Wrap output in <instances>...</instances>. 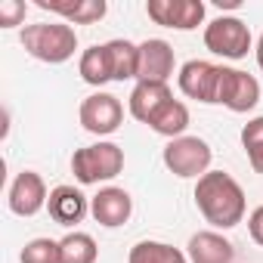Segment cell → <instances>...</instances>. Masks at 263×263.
<instances>
[{
	"label": "cell",
	"mask_w": 263,
	"mask_h": 263,
	"mask_svg": "<svg viewBox=\"0 0 263 263\" xmlns=\"http://www.w3.org/2000/svg\"><path fill=\"white\" fill-rule=\"evenodd\" d=\"M195 208L214 229H232L245 220L248 198L241 183L226 171H208L195 183Z\"/></svg>",
	"instance_id": "obj_1"
},
{
	"label": "cell",
	"mask_w": 263,
	"mask_h": 263,
	"mask_svg": "<svg viewBox=\"0 0 263 263\" xmlns=\"http://www.w3.org/2000/svg\"><path fill=\"white\" fill-rule=\"evenodd\" d=\"M22 47L28 56H34L37 62L47 65H62L74 56L78 50V31L68 22H37V25H25L19 34Z\"/></svg>",
	"instance_id": "obj_2"
},
{
	"label": "cell",
	"mask_w": 263,
	"mask_h": 263,
	"mask_svg": "<svg viewBox=\"0 0 263 263\" xmlns=\"http://www.w3.org/2000/svg\"><path fill=\"white\" fill-rule=\"evenodd\" d=\"M124 171V149L108 143V140H99L93 146H84L71 155V174L81 186H99V183H108L115 180L118 174Z\"/></svg>",
	"instance_id": "obj_3"
},
{
	"label": "cell",
	"mask_w": 263,
	"mask_h": 263,
	"mask_svg": "<svg viewBox=\"0 0 263 263\" xmlns=\"http://www.w3.org/2000/svg\"><path fill=\"white\" fill-rule=\"evenodd\" d=\"M161 161L164 167L180 177V180H201L208 171H211V161H214V149L208 140L201 137H180V140H171L161 152Z\"/></svg>",
	"instance_id": "obj_4"
},
{
	"label": "cell",
	"mask_w": 263,
	"mask_h": 263,
	"mask_svg": "<svg viewBox=\"0 0 263 263\" xmlns=\"http://www.w3.org/2000/svg\"><path fill=\"white\" fill-rule=\"evenodd\" d=\"M204 47L214 56L223 59H245L248 50L254 47L251 41V28L238 19V16H217L204 25Z\"/></svg>",
	"instance_id": "obj_5"
},
{
	"label": "cell",
	"mask_w": 263,
	"mask_h": 263,
	"mask_svg": "<svg viewBox=\"0 0 263 263\" xmlns=\"http://www.w3.org/2000/svg\"><path fill=\"white\" fill-rule=\"evenodd\" d=\"M78 121H81V127L87 130V134L108 137V134H115V130L121 127V121H124V105H121L118 96H111L105 90H96V93H90L81 102Z\"/></svg>",
	"instance_id": "obj_6"
},
{
	"label": "cell",
	"mask_w": 263,
	"mask_h": 263,
	"mask_svg": "<svg viewBox=\"0 0 263 263\" xmlns=\"http://www.w3.org/2000/svg\"><path fill=\"white\" fill-rule=\"evenodd\" d=\"M220 81H223V65H214L208 59H189L177 74V84H180L183 96H189L195 102H204V105H217Z\"/></svg>",
	"instance_id": "obj_7"
},
{
	"label": "cell",
	"mask_w": 263,
	"mask_h": 263,
	"mask_svg": "<svg viewBox=\"0 0 263 263\" xmlns=\"http://www.w3.org/2000/svg\"><path fill=\"white\" fill-rule=\"evenodd\" d=\"M146 13L155 25H164L174 31H195L204 22L208 7L201 0H149Z\"/></svg>",
	"instance_id": "obj_8"
},
{
	"label": "cell",
	"mask_w": 263,
	"mask_h": 263,
	"mask_svg": "<svg viewBox=\"0 0 263 263\" xmlns=\"http://www.w3.org/2000/svg\"><path fill=\"white\" fill-rule=\"evenodd\" d=\"M50 201V192H47V183L37 171H19L16 180L10 183V192H7V204L16 217H34L47 208Z\"/></svg>",
	"instance_id": "obj_9"
},
{
	"label": "cell",
	"mask_w": 263,
	"mask_h": 263,
	"mask_svg": "<svg viewBox=\"0 0 263 263\" xmlns=\"http://www.w3.org/2000/svg\"><path fill=\"white\" fill-rule=\"evenodd\" d=\"M257 102H260V84H257V78L248 74V71L223 65V81H220L217 105H226L229 111L245 115V111L257 108Z\"/></svg>",
	"instance_id": "obj_10"
},
{
	"label": "cell",
	"mask_w": 263,
	"mask_h": 263,
	"mask_svg": "<svg viewBox=\"0 0 263 263\" xmlns=\"http://www.w3.org/2000/svg\"><path fill=\"white\" fill-rule=\"evenodd\" d=\"M177 68L174 47L161 37H149L140 44V65H137V81H152V84H167Z\"/></svg>",
	"instance_id": "obj_11"
},
{
	"label": "cell",
	"mask_w": 263,
	"mask_h": 263,
	"mask_svg": "<svg viewBox=\"0 0 263 263\" xmlns=\"http://www.w3.org/2000/svg\"><path fill=\"white\" fill-rule=\"evenodd\" d=\"M90 214L99 226L105 229H118L130 220L134 214V198H130L127 189H118V186H105L99 189L93 198H90Z\"/></svg>",
	"instance_id": "obj_12"
},
{
	"label": "cell",
	"mask_w": 263,
	"mask_h": 263,
	"mask_svg": "<svg viewBox=\"0 0 263 263\" xmlns=\"http://www.w3.org/2000/svg\"><path fill=\"white\" fill-rule=\"evenodd\" d=\"M186 257L189 263H232L235 260V245L214 232V229H204V232H195L186 245Z\"/></svg>",
	"instance_id": "obj_13"
},
{
	"label": "cell",
	"mask_w": 263,
	"mask_h": 263,
	"mask_svg": "<svg viewBox=\"0 0 263 263\" xmlns=\"http://www.w3.org/2000/svg\"><path fill=\"white\" fill-rule=\"evenodd\" d=\"M174 99V93H171V87L167 84H152V81H137V87H134V93H130V99H127V105H130V115H134L137 121H143L146 127H149V121L167 105Z\"/></svg>",
	"instance_id": "obj_14"
},
{
	"label": "cell",
	"mask_w": 263,
	"mask_h": 263,
	"mask_svg": "<svg viewBox=\"0 0 263 263\" xmlns=\"http://www.w3.org/2000/svg\"><path fill=\"white\" fill-rule=\"evenodd\" d=\"M47 211H50V217H53L59 226H74V223H81V220L87 217L90 201H87V195H84L81 189H74V186H56V189H50Z\"/></svg>",
	"instance_id": "obj_15"
},
{
	"label": "cell",
	"mask_w": 263,
	"mask_h": 263,
	"mask_svg": "<svg viewBox=\"0 0 263 263\" xmlns=\"http://www.w3.org/2000/svg\"><path fill=\"white\" fill-rule=\"evenodd\" d=\"M37 7L62 16V22L68 25H93L108 13L105 0H37Z\"/></svg>",
	"instance_id": "obj_16"
},
{
	"label": "cell",
	"mask_w": 263,
	"mask_h": 263,
	"mask_svg": "<svg viewBox=\"0 0 263 263\" xmlns=\"http://www.w3.org/2000/svg\"><path fill=\"white\" fill-rule=\"evenodd\" d=\"M108 62H111V81H137V65H140V44H130L124 37H115L105 44Z\"/></svg>",
	"instance_id": "obj_17"
},
{
	"label": "cell",
	"mask_w": 263,
	"mask_h": 263,
	"mask_svg": "<svg viewBox=\"0 0 263 263\" xmlns=\"http://www.w3.org/2000/svg\"><path fill=\"white\" fill-rule=\"evenodd\" d=\"M186 127H189V105L180 102V99H171V102L149 121V130H155L158 137H167V140L186 137Z\"/></svg>",
	"instance_id": "obj_18"
},
{
	"label": "cell",
	"mask_w": 263,
	"mask_h": 263,
	"mask_svg": "<svg viewBox=\"0 0 263 263\" xmlns=\"http://www.w3.org/2000/svg\"><path fill=\"white\" fill-rule=\"evenodd\" d=\"M78 71H81V81L90 84V87H102L111 81V62H108V50L105 44H93L81 53L78 59Z\"/></svg>",
	"instance_id": "obj_19"
},
{
	"label": "cell",
	"mask_w": 263,
	"mask_h": 263,
	"mask_svg": "<svg viewBox=\"0 0 263 263\" xmlns=\"http://www.w3.org/2000/svg\"><path fill=\"white\" fill-rule=\"evenodd\" d=\"M127 263H189V257L180 248L167 245V241L143 238V241H137L134 248H130Z\"/></svg>",
	"instance_id": "obj_20"
},
{
	"label": "cell",
	"mask_w": 263,
	"mask_h": 263,
	"mask_svg": "<svg viewBox=\"0 0 263 263\" xmlns=\"http://www.w3.org/2000/svg\"><path fill=\"white\" fill-rule=\"evenodd\" d=\"M99 248L90 232H68L59 241V263H96Z\"/></svg>",
	"instance_id": "obj_21"
},
{
	"label": "cell",
	"mask_w": 263,
	"mask_h": 263,
	"mask_svg": "<svg viewBox=\"0 0 263 263\" xmlns=\"http://www.w3.org/2000/svg\"><path fill=\"white\" fill-rule=\"evenodd\" d=\"M241 146H245V155H248L254 174H263V115L251 118L241 127Z\"/></svg>",
	"instance_id": "obj_22"
},
{
	"label": "cell",
	"mask_w": 263,
	"mask_h": 263,
	"mask_svg": "<svg viewBox=\"0 0 263 263\" xmlns=\"http://www.w3.org/2000/svg\"><path fill=\"white\" fill-rule=\"evenodd\" d=\"M22 263H59V241L53 238H31L22 254H19Z\"/></svg>",
	"instance_id": "obj_23"
},
{
	"label": "cell",
	"mask_w": 263,
	"mask_h": 263,
	"mask_svg": "<svg viewBox=\"0 0 263 263\" xmlns=\"http://www.w3.org/2000/svg\"><path fill=\"white\" fill-rule=\"evenodd\" d=\"M28 7L22 0H0V28H16L25 22Z\"/></svg>",
	"instance_id": "obj_24"
},
{
	"label": "cell",
	"mask_w": 263,
	"mask_h": 263,
	"mask_svg": "<svg viewBox=\"0 0 263 263\" xmlns=\"http://www.w3.org/2000/svg\"><path fill=\"white\" fill-rule=\"evenodd\" d=\"M248 232H251V238L263 248V204L251 211V217H248Z\"/></svg>",
	"instance_id": "obj_25"
},
{
	"label": "cell",
	"mask_w": 263,
	"mask_h": 263,
	"mask_svg": "<svg viewBox=\"0 0 263 263\" xmlns=\"http://www.w3.org/2000/svg\"><path fill=\"white\" fill-rule=\"evenodd\" d=\"M254 53H257V65L263 68V34H260V41H257V47H254Z\"/></svg>",
	"instance_id": "obj_26"
}]
</instances>
